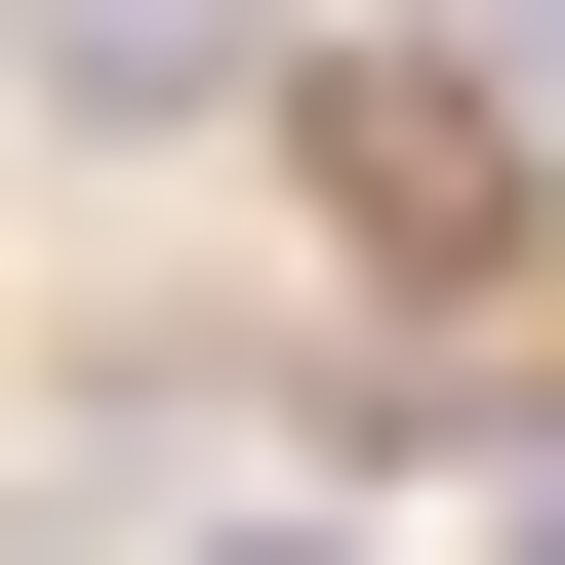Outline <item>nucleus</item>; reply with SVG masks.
<instances>
[{
	"label": "nucleus",
	"mask_w": 565,
	"mask_h": 565,
	"mask_svg": "<svg viewBox=\"0 0 565 565\" xmlns=\"http://www.w3.org/2000/svg\"><path fill=\"white\" fill-rule=\"evenodd\" d=\"M323 202H364V282H484L525 243V121L484 82H323Z\"/></svg>",
	"instance_id": "f257e3e1"
},
{
	"label": "nucleus",
	"mask_w": 565,
	"mask_h": 565,
	"mask_svg": "<svg viewBox=\"0 0 565 565\" xmlns=\"http://www.w3.org/2000/svg\"><path fill=\"white\" fill-rule=\"evenodd\" d=\"M41 82H82V121H243V82H282V0H41Z\"/></svg>",
	"instance_id": "f03ea898"
},
{
	"label": "nucleus",
	"mask_w": 565,
	"mask_h": 565,
	"mask_svg": "<svg viewBox=\"0 0 565 565\" xmlns=\"http://www.w3.org/2000/svg\"><path fill=\"white\" fill-rule=\"evenodd\" d=\"M202 565H323V525H202Z\"/></svg>",
	"instance_id": "7ed1b4c3"
}]
</instances>
